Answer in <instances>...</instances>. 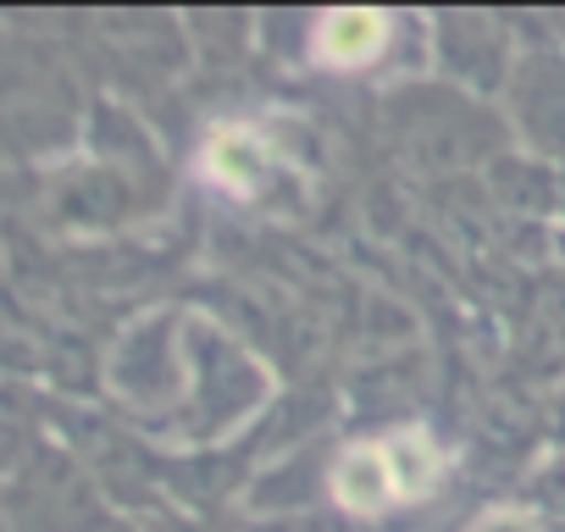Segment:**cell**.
Wrapping results in <instances>:
<instances>
[{"instance_id":"7a4b0ae2","label":"cell","mask_w":565,"mask_h":532,"mask_svg":"<svg viewBox=\"0 0 565 532\" xmlns=\"http://www.w3.org/2000/svg\"><path fill=\"white\" fill-rule=\"evenodd\" d=\"M383 34H388L383 18H372V12H339V18H328L317 29V51L328 62H372L377 45H383Z\"/></svg>"},{"instance_id":"6da1fadb","label":"cell","mask_w":565,"mask_h":532,"mask_svg":"<svg viewBox=\"0 0 565 532\" xmlns=\"http://www.w3.org/2000/svg\"><path fill=\"white\" fill-rule=\"evenodd\" d=\"M438 477V449L427 433H394L383 444L355 449L339 466V499L350 510H383V504H411L433 488Z\"/></svg>"},{"instance_id":"3957f363","label":"cell","mask_w":565,"mask_h":532,"mask_svg":"<svg viewBox=\"0 0 565 532\" xmlns=\"http://www.w3.org/2000/svg\"><path fill=\"white\" fill-rule=\"evenodd\" d=\"M477 532H532L526 515H510V510H493L488 521H477Z\"/></svg>"}]
</instances>
